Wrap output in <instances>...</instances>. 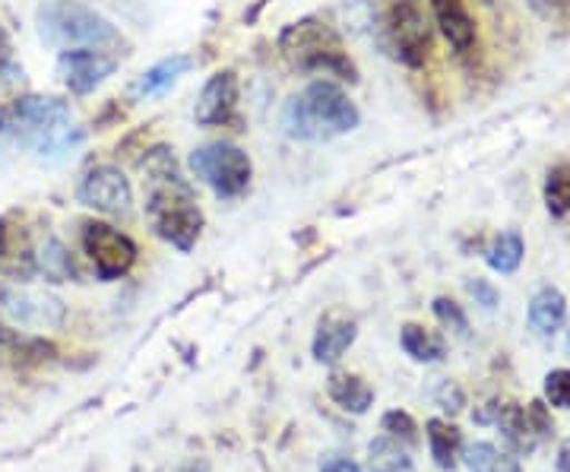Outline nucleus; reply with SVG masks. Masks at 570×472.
I'll list each match as a JSON object with an SVG mask.
<instances>
[{
	"label": "nucleus",
	"mask_w": 570,
	"mask_h": 472,
	"mask_svg": "<svg viewBox=\"0 0 570 472\" xmlns=\"http://www.w3.org/2000/svg\"><path fill=\"white\" fill-rule=\"evenodd\" d=\"M146 171V219L149 228L178 247L181 254L194 250L204 232V209L197 204V194L184 178L181 165L175 159V149L153 146L142 159Z\"/></svg>",
	"instance_id": "1"
},
{
	"label": "nucleus",
	"mask_w": 570,
	"mask_h": 472,
	"mask_svg": "<svg viewBox=\"0 0 570 472\" xmlns=\"http://www.w3.org/2000/svg\"><path fill=\"white\" fill-rule=\"evenodd\" d=\"M358 121H362L358 105L333 80L307 82L302 92H295L283 105V115H279L285 137L302 140V144H324L333 137L352 134Z\"/></svg>",
	"instance_id": "2"
},
{
	"label": "nucleus",
	"mask_w": 570,
	"mask_h": 472,
	"mask_svg": "<svg viewBox=\"0 0 570 472\" xmlns=\"http://www.w3.org/2000/svg\"><path fill=\"white\" fill-rule=\"evenodd\" d=\"M39 39L55 51L92 48L121 58L127 51V39L115 22L102 17L96 7L80 0H45L36 13Z\"/></svg>",
	"instance_id": "3"
},
{
	"label": "nucleus",
	"mask_w": 570,
	"mask_h": 472,
	"mask_svg": "<svg viewBox=\"0 0 570 472\" xmlns=\"http://www.w3.org/2000/svg\"><path fill=\"white\" fill-rule=\"evenodd\" d=\"M279 55L285 63L307 77H336V80H358V67L348 58V48L336 26L321 17H305L288 22L279 32Z\"/></svg>",
	"instance_id": "4"
},
{
	"label": "nucleus",
	"mask_w": 570,
	"mask_h": 472,
	"mask_svg": "<svg viewBox=\"0 0 570 472\" xmlns=\"http://www.w3.org/2000/svg\"><path fill=\"white\" fill-rule=\"evenodd\" d=\"M73 111L55 96H22L0 105V137L39 149L41 156L70 146Z\"/></svg>",
	"instance_id": "5"
},
{
	"label": "nucleus",
	"mask_w": 570,
	"mask_h": 472,
	"mask_svg": "<svg viewBox=\"0 0 570 472\" xmlns=\"http://www.w3.org/2000/svg\"><path fill=\"white\" fill-rule=\"evenodd\" d=\"M377 41L403 67H425L434 48V32L425 13V0H381L374 10Z\"/></svg>",
	"instance_id": "6"
},
{
	"label": "nucleus",
	"mask_w": 570,
	"mask_h": 472,
	"mask_svg": "<svg viewBox=\"0 0 570 472\" xmlns=\"http://www.w3.org/2000/svg\"><path fill=\"white\" fill-rule=\"evenodd\" d=\"M190 171L194 178H200L216 197L223 200H235L242 197L247 187H250V178H254V165H250V156H247L242 146L235 144H206L200 149L190 153Z\"/></svg>",
	"instance_id": "7"
},
{
	"label": "nucleus",
	"mask_w": 570,
	"mask_h": 472,
	"mask_svg": "<svg viewBox=\"0 0 570 472\" xmlns=\"http://www.w3.org/2000/svg\"><path fill=\"white\" fill-rule=\"evenodd\" d=\"M80 242L86 257L96 267V276L102 283L121 279L137 264V245H134V238L124 235L121 228L108 226V223H86Z\"/></svg>",
	"instance_id": "8"
},
{
	"label": "nucleus",
	"mask_w": 570,
	"mask_h": 472,
	"mask_svg": "<svg viewBox=\"0 0 570 472\" xmlns=\"http://www.w3.org/2000/svg\"><path fill=\"white\" fill-rule=\"evenodd\" d=\"M77 200L105 216H130L134 209V187L121 168L115 165H96L80 178Z\"/></svg>",
	"instance_id": "9"
},
{
	"label": "nucleus",
	"mask_w": 570,
	"mask_h": 472,
	"mask_svg": "<svg viewBox=\"0 0 570 472\" xmlns=\"http://www.w3.org/2000/svg\"><path fill=\"white\" fill-rule=\"evenodd\" d=\"M115 70H118V58L108 51L73 48V51H61V58H58V77L73 96L96 92Z\"/></svg>",
	"instance_id": "10"
},
{
	"label": "nucleus",
	"mask_w": 570,
	"mask_h": 472,
	"mask_svg": "<svg viewBox=\"0 0 570 472\" xmlns=\"http://www.w3.org/2000/svg\"><path fill=\"white\" fill-rule=\"evenodd\" d=\"M39 273L36 242L20 216H0V276L13 283H29Z\"/></svg>",
	"instance_id": "11"
},
{
	"label": "nucleus",
	"mask_w": 570,
	"mask_h": 472,
	"mask_svg": "<svg viewBox=\"0 0 570 472\" xmlns=\"http://www.w3.org/2000/svg\"><path fill=\"white\" fill-rule=\"evenodd\" d=\"M238 99H242V86L235 70H219L204 82L200 99L194 108V121L200 127H223L235 121L238 115Z\"/></svg>",
	"instance_id": "12"
},
{
	"label": "nucleus",
	"mask_w": 570,
	"mask_h": 472,
	"mask_svg": "<svg viewBox=\"0 0 570 472\" xmlns=\"http://www.w3.org/2000/svg\"><path fill=\"white\" fill-rule=\"evenodd\" d=\"M0 317L20 327H58L63 321V308L58 298L29 295L0 283Z\"/></svg>",
	"instance_id": "13"
},
{
	"label": "nucleus",
	"mask_w": 570,
	"mask_h": 472,
	"mask_svg": "<svg viewBox=\"0 0 570 472\" xmlns=\"http://www.w3.org/2000/svg\"><path fill=\"white\" fill-rule=\"evenodd\" d=\"M355 336H358V321L352 314L340 308L326 311L324 317H321V324H317L311 352H314V358L321 365H336L348 352V346L355 343Z\"/></svg>",
	"instance_id": "14"
},
{
	"label": "nucleus",
	"mask_w": 570,
	"mask_h": 472,
	"mask_svg": "<svg viewBox=\"0 0 570 472\" xmlns=\"http://www.w3.org/2000/svg\"><path fill=\"white\" fill-rule=\"evenodd\" d=\"M428 3H431L438 29L450 41V48L460 55H469L479 41V26H475L469 0H428Z\"/></svg>",
	"instance_id": "15"
},
{
	"label": "nucleus",
	"mask_w": 570,
	"mask_h": 472,
	"mask_svg": "<svg viewBox=\"0 0 570 472\" xmlns=\"http://www.w3.org/2000/svg\"><path fill=\"white\" fill-rule=\"evenodd\" d=\"M564 317H568V298L561 295V288L546 286L532 295L530 327L539 336H554L558 330L564 327Z\"/></svg>",
	"instance_id": "16"
},
{
	"label": "nucleus",
	"mask_w": 570,
	"mask_h": 472,
	"mask_svg": "<svg viewBox=\"0 0 570 472\" xmlns=\"http://www.w3.org/2000/svg\"><path fill=\"white\" fill-rule=\"evenodd\" d=\"M326 393L330 400L340 406V410L352 412V415H365L374 406V391L367 387L358 374H343V371H333L326 377Z\"/></svg>",
	"instance_id": "17"
},
{
	"label": "nucleus",
	"mask_w": 570,
	"mask_h": 472,
	"mask_svg": "<svg viewBox=\"0 0 570 472\" xmlns=\"http://www.w3.org/2000/svg\"><path fill=\"white\" fill-rule=\"evenodd\" d=\"M190 67H194V58H190V55H171V58H165V61L153 63L140 80H137V96H140V99L163 96V92H168L175 82L181 80Z\"/></svg>",
	"instance_id": "18"
},
{
	"label": "nucleus",
	"mask_w": 570,
	"mask_h": 472,
	"mask_svg": "<svg viewBox=\"0 0 570 472\" xmlns=\"http://www.w3.org/2000/svg\"><path fill=\"white\" fill-rule=\"evenodd\" d=\"M494 422H498V429L504 432V441L510 444V451L520 453V456H527V453L535 451L539 437H535V432L530 429L527 412L520 410L517 403H504V406H498Z\"/></svg>",
	"instance_id": "19"
},
{
	"label": "nucleus",
	"mask_w": 570,
	"mask_h": 472,
	"mask_svg": "<svg viewBox=\"0 0 570 472\" xmlns=\"http://www.w3.org/2000/svg\"><path fill=\"white\" fill-rule=\"evenodd\" d=\"M425 429L428 448H431L434 463L448 472L456 470V456H460V448H463V434H460V429H453L444 419H431Z\"/></svg>",
	"instance_id": "20"
},
{
	"label": "nucleus",
	"mask_w": 570,
	"mask_h": 472,
	"mask_svg": "<svg viewBox=\"0 0 570 472\" xmlns=\"http://www.w3.org/2000/svg\"><path fill=\"white\" fill-rule=\"evenodd\" d=\"M36 267L48 283H67L70 276H77L73 257L58 238H45V245L36 247Z\"/></svg>",
	"instance_id": "21"
},
{
	"label": "nucleus",
	"mask_w": 570,
	"mask_h": 472,
	"mask_svg": "<svg viewBox=\"0 0 570 472\" xmlns=\"http://www.w3.org/2000/svg\"><path fill=\"white\" fill-rule=\"evenodd\" d=\"M400 343H403V352H406L412 362H422V365H431V362H441L444 358V340L434 336L431 330L419 327V324H406L403 333H400Z\"/></svg>",
	"instance_id": "22"
},
{
	"label": "nucleus",
	"mask_w": 570,
	"mask_h": 472,
	"mask_svg": "<svg viewBox=\"0 0 570 472\" xmlns=\"http://www.w3.org/2000/svg\"><path fill=\"white\" fill-rule=\"evenodd\" d=\"M523 254H527L523 238H520L517 232H504V235H498V238H494V245L485 250V260H489V267L494 269V273L510 276V273H517V269H520V264H523Z\"/></svg>",
	"instance_id": "23"
},
{
	"label": "nucleus",
	"mask_w": 570,
	"mask_h": 472,
	"mask_svg": "<svg viewBox=\"0 0 570 472\" xmlns=\"http://www.w3.org/2000/svg\"><path fill=\"white\" fill-rule=\"evenodd\" d=\"M367 453H371L367 456V470L371 472H412L409 453L393 437H377Z\"/></svg>",
	"instance_id": "24"
},
{
	"label": "nucleus",
	"mask_w": 570,
	"mask_h": 472,
	"mask_svg": "<svg viewBox=\"0 0 570 472\" xmlns=\"http://www.w3.org/2000/svg\"><path fill=\"white\" fill-rule=\"evenodd\" d=\"M466 466L469 472H523L517 456L501 453L494 444L482 441V444H472L466 451Z\"/></svg>",
	"instance_id": "25"
},
{
	"label": "nucleus",
	"mask_w": 570,
	"mask_h": 472,
	"mask_svg": "<svg viewBox=\"0 0 570 472\" xmlns=\"http://www.w3.org/2000/svg\"><path fill=\"white\" fill-rule=\"evenodd\" d=\"M542 197L549 206L551 216H568L570 213V163H558L546 175Z\"/></svg>",
	"instance_id": "26"
},
{
	"label": "nucleus",
	"mask_w": 570,
	"mask_h": 472,
	"mask_svg": "<svg viewBox=\"0 0 570 472\" xmlns=\"http://www.w3.org/2000/svg\"><path fill=\"white\" fill-rule=\"evenodd\" d=\"M431 311H434V317L441 321V327H448L450 333H456V336H466L469 333V321L466 314H463V308L453 302V298H434V305H431Z\"/></svg>",
	"instance_id": "27"
},
{
	"label": "nucleus",
	"mask_w": 570,
	"mask_h": 472,
	"mask_svg": "<svg viewBox=\"0 0 570 472\" xmlns=\"http://www.w3.org/2000/svg\"><path fill=\"white\" fill-rule=\"evenodd\" d=\"M381 429L387 432V437L403 441V444H415V441H419V429H415L412 415L403 410H390L387 415L381 419Z\"/></svg>",
	"instance_id": "28"
},
{
	"label": "nucleus",
	"mask_w": 570,
	"mask_h": 472,
	"mask_svg": "<svg viewBox=\"0 0 570 472\" xmlns=\"http://www.w3.org/2000/svg\"><path fill=\"white\" fill-rule=\"evenodd\" d=\"M546 396L551 400V406L570 410V368H558L546 374Z\"/></svg>",
	"instance_id": "29"
},
{
	"label": "nucleus",
	"mask_w": 570,
	"mask_h": 472,
	"mask_svg": "<svg viewBox=\"0 0 570 472\" xmlns=\"http://www.w3.org/2000/svg\"><path fill=\"white\" fill-rule=\"evenodd\" d=\"M530 7L546 22L570 26V0H530Z\"/></svg>",
	"instance_id": "30"
},
{
	"label": "nucleus",
	"mask_w": 570,
	"mask_h": 472,
	"mask_svg": "<svg viewBox=\"0 0 570 472\" xmlns=\"http://www.w3.org/2000/svg\"><path fill=\"white\" fill-rule=\"evenodd\" d=\"M434 400H438V406L450 415H456V412L466 406V396L460 391V384H453V381H444L438 391H434Z\"/></svg>",
	"instance_id": "31"
},
{
	"label": "nucleus",
	"mask_w": 570,
	"mask_h": 472,
	"mask_svg": "<svg viewBox=\"0 0 570 472\" xmlns=\"http://www.w3.org/2000/svg\"><path fill=\"white\" fill-rule=\"evenodd\" d=\"M527 419H530V429L535 432V437L542 441V437H551L554 434V425H551V415L549 410H546V403H530L527 406Z\"/></svg>",
	"instance_id": "32"
},
{
	"label": "nucleus",
	"mask_w": 570,
	"mask_h": 472,
	"mask_svg": "<svg viewBox=\"0 0 570 472\" xmlns=\"http://www.w3.org/2000/svg\"><path fill=\"white\" fill-rule=\"evenodd\" d=\"M13 73H17V61H13V41H10V36H7V29L0 26V86L13 80Z\"/></svg>",
	"instance_id": "33"
},
{
	"label": "nucleus",
	"mask_w": 570,
	"mask_h": 472,
	"mask_svg": "<svg viewBox=\"0 0 570 472\" xmlns=\"http://www.w3.org/2000/svg\"><path fill=\"white\" fill-rule=\"evenodd\" d=\"M469 295L475 298V305H482V308H494L498 305V288L485 283V279H472L469 283Z\"/></svg>",
	"instance_id": "34"
},
{
	"label": "nucleus",
	"mask_w": 570,
	"mask_h": 472,
	"mask_svg": "<svg viewBox=\"0 0 570 472\" xmlns=\"http://www.w3.org/2000/svg\"><path fill=\"white\" fill-rule=\"evenodd\" d=\"M321 472H362V466H358L355 460H346V456L330 453V456L321 460Z\"/></svg>",
	"instance_id": "35"
},
{
	"label": "nucleus",
	"mask_w": 570,
	"mask_h": 472,
	"mask_svg": "<svg viewBox=\"0 0 570 472\" xmlns=\"http://www.w3.org/2000/svg\"><path fill=\"white\" fill-rule=\"evenodd\" d=\"M0 343H3V346H17V350H22V346H26L29 340H22V336H17V333H10V330L0 324Z\"/></svg>",
	"instance_id": "36"
},
{
	"label": "nucleus",
	"mask_w": 570,
	"mask_h": 472,
	"mask_svg": "<svg viewBox=\"0 0 570 472\" xmlns=\"http://www.w3.org/2000/svg\"><path fill=\"white\" fill-rule=\"evenodd\" d=\"M558 472H570V441L558 448Z\"/></svg>",
	"instance_id": "37"
},
{
	"label": "nucleus",
	"mask_w": 570,
	"mask_h": 472,
	"mask_svg": "<svg viewBox=\"0 0 570 472\" xmlns=\"http://www.w3.org/2000/svg\"><path fill=\"white\" fill-rule=\"evenodd\" d=\"M175 472H209V463L206 460H190V463H184L181 470Z\"/></svg>",
	"instance_id": "38"
}]
</instances>
